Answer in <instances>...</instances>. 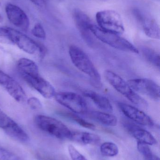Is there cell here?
Listing matches in <instances>:
<instances>
[{"label": "cell", "instance_id": "1", "mask_svg": "<svg viewBox=\"0 0 160 160\" xmlns=\"http://www.w3.org/2000/svg\"><path fill=\"white\" fill-rule=\"evenodd\" d=\"M69 53L75 67L87 75L96 87H101V80L100 74L87 54L80 48L75 45L70 47Z\"/></svg>", "mask_w": 160, "mask_h": 160}, {"label": "cell", "instance_id": "2", "mask_svg": "<svg viewBox=\"0 0 160 160\" xmlns=\"http://www.w3.org/2000/svg\"><path fill=\"white\" fill-rule=\"evenodd\" d=\"M90 30L96 38L112 48L132 53H139L138 49L120 35L106 32L94 24L90 26Z\"/></svg>", "mask_w": 160, "mask_h": 160}, {"label": "cell", "instance_id": "3", "mask_svg": "<svg viewBox=\"0 0 160 160\" xmlns=\"http://www.w3.org/2000/svg\"><path fill=\"white\" fill-rule=\"evenodd\" d=\"M104 77L111 86L130 101L140 107H146L147 106L146 101L135 92L127 82L119 75L111 70H107L104 72Z\"/></svg>", "mask_w": 160, "mask_h": 160}, {"label": "cell", "instance_id": "4", "mask_svg": "<svg viewBox=\"0 0 160 160\" xmlns=\"http://www.w3.org/2000/svg\"><path fill=\"white\" fill-rule=\"evenodd\" d=\"M34 121L39 128L58 139H70L72 131L64 123L55 118L38 115L35 117Z\"/></svg>", "mask_w": 160, "mask_h": 160}, {"label": "cell", "instance_id": "5", "mask_svg": "<svg viewBox=\"0 0 160 160\" xmlns=\"http://www.w3.org/2000/svg\"><path fill=\"white\" fill-rule=\"evenodd\" d=\"M9 45H15L19 48L30 54L39 53L42 56L45 53V48L29 37L19 31L7 27Z\"/></svg>", "mask_w": 160, "mask_h": 160}, {"label": "cell", "instance_id": "6", "mask_svg": "<svg viewBox=\"0 0 160 160\" xmlns=\"http://www.w3.org/2000/svg\"><path fill=\"white\" fill-rule=\"evenodd\" d=\"M100 28L110 32L121 35L125 32L124 24L120 15L114 10L99 11L96 15Z\"/></svg>", "mask_w": 160, "mask_h": 160}, {"label": "cell", "instance_id": "7", "mask_svg": "<svg viewBox=\"0 0 160 160\" xmlns=\"http://www.w3.org/2000/svg\"><path fill=\"white\" fill-rule=\"evenodd\" d=\"M55 100L61 105L76 114L84 115L87 111V106L83 98L72 92H60L55 93Z\"/></svg>", "mask_w": 160, "mask_h": 160}, {"label": "cell", "instance_id": "8", "mask_svg": "<svg viewBox=\"0 0 160 160\" xmlns=\"http://www.w3.org/2000/svg\"><path fill=\"white\" fill-rule=\"evenodd\" d=\"M131 87L137 93L146 96L156 101L160 98V86L153 80L147 78H137L127 81Z\"/></svg>", "mask_w": 160, "mask_h": 160}, {"label": "cell", "instance_id": "9", "mask_svg": "<svg viewBox=\"0 0 160 160\" xmlns=\"http://www.w3.org/2000/svg\"><path fill=\"white\" fill-rule=\"evenodd\" d=\"M0 86L18 102L23 103L27 99L26 94L20 85L13 78L1 70Z\"/></svg>", "mask_w": 160, "mask_h": 160}, {"label": "cell", "instance_id": "10", "mask_svg": "<svg viewBox=\"0 0 160 160\" xmlns=\"http://www.w3.org/2000/svg\"><path fill=\"white\" fill-rule=\"evenodd\" d=\"M132 12L146 35L150 38L159 39L160 28L156 21L138 8H134Z\"/></svg>", "mask_w": 160, "mask_h": 160}, {"label": "cell", "instance_id": "11", "mask_svg": "<svg viewBox=\"0 0 160 160\" xmlns=\"http://www.w3.org/2000/svg\"><path fill=\"white\" fill-rule=\"evenodd\" d=\"M21 76L28 85L35 89L45 98L50 99L54 97L56 93L54 88L40 75L30 76L22 75Z\"/></svg>", "mask_w": 160, "mask_h": 160}, {"label": "cell", "instance_id": "12", "mask_svg": "<svg viewBox=\"0 0 160 160\" xmlns=\"http://www.w3.org/2000/svg\"><path fill=\"white\" fill-rule=\"evenodd\" d=\"M118 106L126 117L137 124L149 127L154 126L152 118L138 108L122 102H118Z\"/></svg>", "mask_w": 160, "mask_h": 160}, {"label": "cell", "instance_id": "13", "mask_svg": "<svg viewBox=\"0 0 160 160\" xmlns=\"http://www.w3.org/2000/svg\"><path fill=\"white\" fill-rule=\"evenodd\" d=\"M8 18L11 23L23 31H27L30 25L29 18L18 6L8 3L5 8Z\"/></svg>", "mask_w": 160, "mask_h": 160}, {"label": "cell", "instance_id": "14", "mask_svg": "<svg viewBox=\"0 0 160 160\" xmlns=\"http://www.w3.org/2000/svg\"><path fill=\"white\" fill-rule=\"evenodd\" d=\"M73 18L78 30L83 38L89 45L94 43L93 34L90 30V27L93 24L91 19L81 10L76 8L73 12Z\"/></svg>", "mask_w": 160, "mask_h": 160}, {"label": "cell", "instance_id": "15", "mask_svg": "<svg viewBox=\"0 0 160 160\" xmlns=\"http://www.w3.org/2000/svg\"><path fill=\"white\" fill-rule=\"evenodd\" d=\"M125 126L138 142L146 144L148 145H154L157 143L156 138L150 132L144 129L129 123H126Z\"/></svg>", "mask_w": 160, "mask_h": 160}, {"label": "cell", "instance_id": "16", "mask_svg": "<svg viewBox=\"0 0 160 160\" xmlns=\"http://www.w3.org/2000/svg\"><path fill=\"white\" fill-rule=\"evenodd\" d=\"M83 94L86 98L90 99L99 109L103 112L111 113L113 111L112 105L110 100L104 96L91 90L85 91Z\"/></svg>", "mask_w": 160, "mask_h": 160}, {"label": "cell", "instance_id": "17", "mask_svg": "<svg viewBox=\"0 0 160 160\" xmlns=\"http://www.w3.org/2000/svg\"><path fill=\"white\" fill-rule=\"evenodd\" d=\"M84 115L105 126L115 127L117 124V118L110 113L99 111H87Z\"/></svg>", "mask_w": 160, "mask_h": 160}, {"label": "cell", "instance_id": "18", "mask_svg": "<svg viewBox=\"0 0 160 160\" xmlns=\"http://www.w3.org/2000/svg\"><path fill=\"white\" fill-rule=\"evenodd\" d=\"M70 140L83 145H96L99 143L101 138L90 132H72Z\"/></svg>", "mask_w": 160, "mask_h": 160}, {"label": "cell", "instance_id": "19", "mask_svg": "<svg viewBox=\"0 0 160 160\" xmlns=\"http://www.w3.org/2000/svg\"><path fill=\"white\" fill-rule=\"evenodd\" d=\"M17 67L21 75L37 76L40 75L38 67L36 64L30 59L22 58L17 63Z\"/></svg>", "mask_w": 160, "mask_h": 160}, {"label": "cell", "instance_id": "20", "mask_svg": "<svg viewBox=\"0 0 160 160\" xmlns=\"http://www.w3.org/2000/svg\"><path fill=\"white\" fill-rule=\"evenodd\" d=\"M4 131L11 138L18 142H26L29 141L28 134L15 121Z\"/></svg>", "mask_w": 160, "mask_h": 160}, {"label": "cell", "instance_id": "21", "mask_svg": "<svg viewBox=\"0 0 160 160\" xmlns=\"http://www.w3.org/2000/svg\"><path fill=\"white\" fill-rule=\"evenodd\" d=\"M142 53L145 59L153 66L160 68V55L156 51L148 48H142Z\"/></svg>", "mask_w": 160, "mask_h": 160}, {"label": "cell", "instance_id": "22", "mask_svg": "<svg viewBox=\"0 0 160 160\" xmlns=\"http://www.w3.org/2000/svg\"><path fill=\"white\" fill-rule=\"evenodd\" d=\"M100 151L103 156L107 157H113L118 154L119 150L116 144L111 142H106L101 145Z\"/></svg>", "mask_w": 160, "mask_h": 160}, {"label": "cell", "instance_id": "23", "mask_svg": "<svg viewBox=\"0 0 160 160\" xmlns=\"http://www.w3.org/2000/svg\"><path fill=\"white\" fill-rule=\"evenodd\" d=\"M61 114L63 116L69 118L72 121H74V122L84 128L93 130L95 128V126L94 124L86 121L83 118H81L79 116L76 115V114L70 112H63L61 113Z\"/></svg>", "mask_w": 160, "mask_h": 160}, {"label": "cell", "instance_id": "24", "mask_svg": "<svg viewBox=\"0 0 160 160\" xmlns=\"http://www.w3.org/2000/svg\"><path fill=\"white\" fill-rule=\"evenodd\" d=\"M0 160H22L20 158L9 150L0 147Z\"/></svg>", "mask_w": 160, "mask_h": 160}, {"label": "cell", "instance_id": "25", "mask_svg": "<svg viewBox=\"0 0 160 160\" xmlns=\"http://www.w3.org/2000/svg\"><path fill=\"white\" fill-rule=\"evenodd\" d=\"M14 121L0 109V128L6 130Z\"/></svg>", "mask_w": 160, "mask_h": 160}, {"label": "cell", "instance_id": "26", "mask_svg": "<svg viewBox=\"0 0 160 160\" xmlns=\"http://www.w3.org/2000/svg\"><path fill=\"white\" fill-rule=\"evenodd\" d=\"M32 33L34 36L40 39H45L46 38V32L40 23H37L32 30Z\"/></svg>", "mask_w": 160, "mask_h": 160}, {"label": "cell", "instance_id": "27", "mask_svg": "<svg viewBox=\"0 0 160 160\" xmlns=\"http://www.w3.org/2000/svg\"><path fill=\"white\" fill-rule=\"evenodd\" d=\"M68 151L72 160H87L86 158L82 155L72 145L68 146Z\"/></svg>", "mask_w": 160, "mask_h": 160}, {"label": "cell", "instance_id": "28", "mask_svg": "<svg viewBox=\"0 0 160 160\" xmlns=\"http://www.w3.org/2000/svg\"><path fill=\"white\" fill-rule=\"evenodd\" d=\"M137 149L138 151L143 155L144 158H146L153 154L149 145L141 142L137 143Z\"/></svg>", "mask_w": 160, "mask_h": 160}, {"label": "cell", "instance_id": "29", "mask_svg": "<svg viewBox=\"0 0 160 160\" xmlns=\"http://www.w3.org/2000/svg\"><path fill=\"white\" fill-rule=\"evenodd\" d=\"M27 104L33 110H39L42 107V104L38 98L35 97H31L27 100Z\"/></svg>", "mask_w": 160, "mask_h": 160}, {"label": "cell", "instance_id": "30", "mask_svg": "<svg viewBox=\"0 0 160 160\" xmlns=\"http://www.w3.org/2000/svg\"><path fill=\"white\" fill-rule=\"evenodd\" d=\"M30 1L36 5L40 7H43L46 4L45 0H30Z\"/></svg>", "mask_w": 160, "mask_h": 160}, {"label": "cell", "instance_id": "31", "mask_svg": "<svg viewBox=\"0 0 160 160\" xmlns=\"http://www.w3.org/2000/svg\"><path fill=\"white\" fill-rule=\"evenodd\" d=\"M144 159L145 160H160L159 158L158 157H157V156L153 154L149 157L145 158Z\"/></svg>", "mask_w": 160, "mask_h": 160}, {"label": "cell", "instance_id": "32", "mask_svg": "<svg viewBox=\"0 0 160 160\" xmlns=\"http://www.w3.org/2000/svg\"><path fill=\"white\" fill-rule=\"evenodd\" d=\"M3 21V18H2V16H1V15H0V22H1Z\"/></svg>", "mask_w": 160, "mask_h": 160}, {"label": "cell", "instance_id": "33", "mask_svg": "<svg viewBox=\"0 0 160 160\" xmlns=\"http://www.w3.org/2000/svg\"><path fill=\"white\" fill-rule=\"evenodd\" d=\"M103 1H107V0H103Z\"/></svg>", "mask_w": 160, "mask_h": 160}, {"label": "cell", "instance_id": "34", "mask_svg": "<svg viewBox=\"0 0 160 160\" xmlns=\"http://www.w3.org/2000/svg\"><path fill=\"white\" fill-rule=\"evenodd\" d=\"M0 5H1V3H0Z\"/></svg>", "mask_w": 160, "mask_h": 160}]
</instances>
